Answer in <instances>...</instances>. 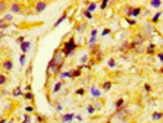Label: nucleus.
Returning <instances> with one entry per match:
<instances>
[{
	"label": "nucleus",
	"instance_id": "f257e3e1",
	"mask_svg": "<svg viewBox=\"0 0 163 123\" xmlns=\"http://www.w3.org/2000/svg\"><path fill=\"white\" fill-rule=\"evenodd\" d=\"M62 51H63V56H65V59L66 57H69V56H72L73 53H75V50L78 48V44H77V41H75V37L73 35H71L69 37V40L68 41H65L63 44H62Z\"/></svg>",
	"mask_w": 163,
	"mask_h": 123
},
{
	"label": "nucleus",
	"instance_id": "f03ea898",
	"mask_svg": "<svg viewBox=\"0 0 163 123\" xmlns=\"http://www.w3.org/2000/svg\"><path fill=\"white\" fill-rule=\"evenodd\" d=\"M52 60L55 61V65H56L59 69L63 68V65H65V56H63V51H62V48H57V50L55 51Z\"/></svg>",
	"mask_w": 163,
	"mask_h": 123
},
{
	"label": "nucleus",
	"instance_id": "7ed1b4c3",
	"mask_svg": "<svg viewBox=\"0 0 163 123\" xmlns=\"http://www.w3.org/2000/svg\"><path fill=\"white\" fill-rule=\"evenodd\" d=\"M9 10L12 12V15L13 13H24V5L18 3V2H13V3L9 5Z\"/></svg>",
	"mask_w": 163,
	"mask_h": 123
},
{
	"label": "nucleus",
	"instance_id": "20e7f679",
	"mask_svg": "<svg viewBox=\"0 0 163 123\" xmlns=\"http://www.w3.org/2000/svg\"><path fill=\"white\" fill-rule=\"evenodd\" d=\"M145 40H147V35H144V32H138V34H135L134 40H132L131 43H132V44H140V45H143V44L145 43Z\"/></svg>",
	"mask_w": 163,
	"mask_h": 123
},
{
	"label": "nucleus",
	"instance_id": "39448f33",
	"mask_svg": "<svg viewBox=\"0 0 163 123\" xmlns=\"http://www.w3.org/2000/svg\"><path fill=\"white\" fill-rule=\"evenodd\" d=\"M47 3L46 2H35L34 5V13H41V12H44L47 9Z\"/></svg>",
	"mask_w": 163,
	"mask_h": 123
},
{
	"label": "nucleus",
	"instance_id": "423d86ee",
	"mask_svg": "<svg viewBox=\"0 0 163 123\" xmlns=\"http://www.w3.org/2000/svg\"><path fill=\"white\" fill-rule=\"evenodd\" d=\"M91 57H93V60L96 59V61H98V60H102V57H103V53H102V50L96 45L93 50H91Z\"/></svg>",
	"mask_w": 163,
	"mask_h": 123
},
{
	"label": "nucleus",
	"instance_id": "0eeeda50",
	"mask_svg": "<svg viewBox=\"0 0 163 123\" xmlns=\"http://www.w3.org/2000/svg\"><path fill=\"white\" fill-rule=\"evenodd\" d=\"M96 43H97V29H93L91 31V37H90V40H88V47L93 48L96 47Z\"/></svg>",
	"mask_w": 163,
	"mask_h": 123
},
{
	"label": "nucleus",
	"instance_id": "6e6552de",
	"mask_svg": "<svg viewBox=\"0 0 163 123\" xmlns=\"http://www.w3.org/2000/svg\"><path fill=\"white\" fill-rule=\"evenodd\" d=\"M90 94H91V97L94 98V100H97V98L102 97V91H100L96 85H91V87H90Z\"/></svg>",
	"mask_w": 163,
	"mask_h": 123
},
{
	"label": "nucleus",
	"instance_id": "1a4fd4ad",
	"mask_svg": "<svg viewBox=\"0 0 163 123\" xmlns=\"http://www.w3.org/2000/svg\"><path fill=\"white\" fill-rule=\"evenodd\" d=\"M2 68H3L5 72H12V69H13V61H12L10 59H6L2 63Z\"/></svg>",
	"mask_w": 163,
	"mask_h": 123
},
{
	"label": "nucleus",
	"instance_id": "9d476101",
	"mask_svg": "<svg viewBox=\"0 0 163 123\" xmlns=\"http://www.w3.org/2000/svg\"><path fill=\"white\" fill-rule=\"evenodd\" d=\"M156 50H157V47H156V44H153V43H150V44L147 45V48H145V54H148V56H153V54L156 53Z\"/></svg>",
	"mask_w": 163,
	"mask_h": 123
},
{
	"label": "nucleus",
	"instance_id": "9b49d317",
	"mask_svg": "<svg viewBox=\"0 0 163 123\" xmlns=\"http://www.w3.org/2000/svg\"><path fill=\"white\" fill-rule=\"evenodd\" d=\"M132 9H134V6H131V5H127L123 9H122V12H123V15L127 16V18H131V13H132Z\"/></svg>",
	"mask_w": 163,
	"mask_h": 123
},
{
	"label": "nucleus",
	"instance_id": "f8f14e48",
	"mask_svg": "<svg viewBox=\"0 0 163 123\" xmlns=\"http://www.w3.org/2000/svg\"><path fill=\"white\" fill-rule=\"evenodd\" d=\"M93 107H94L96 112L102 110V108H103V101H102V100H98V98H97V100H93Z\"/></svg>",
	"mask_w": 163,
	"mask_h": 123
},
{
	"label": "nucleus",
	"instance_id": "ddd939ff",
	"mask_svg": "<svg viewBox=\"0 0 163 123\" xmlns=\"http://www.w3.org/2000/svg\"><path fill=\"white\" fill-rule=\"evenodd\" d=\"M62 88H63V81H57V82L55 84V87H53V91H52V92H53V94H57Z\"/></svg>",
	"mask_w": 163,
	"mask_h": 123
},
{
	"label": "nucleus",
	"instance_id": "4468645a",
	"mask_svg": "<svg viewBox=\"0 0 163 123\" xmlns=\"http://www.w3.org/2000/svg\"><path fill=\"white\" fill-rule=\"evenodd\" d=\"M81 73H82V66H78L77 69H73V70H72V79L79 78V76H81Z\"/></svg>",
	"mask_w": 163,
	"mask_h": 123
},
{
	"label": "nucleus",
	"instance_id": "2eb2a0df",
	"mask_svg": "<svg viewBox=\"0 0 163 123\" xmlns=\"http://www.w3.org/2000/svg\"><path fill=\"white\" fill-rule=\"evenodd\" d=\"M85 5H87V10H88V12H91V13H93V12L97 9V6H98L96 2H87Z\"/></svg>",
	"mask_w": 163,
	"mask_h": 123
},
{
	"label": "nucleus",
	"instance_id": "dca6fc26",
	"mask_svg": "<svg viewBox=\"0 0 163 123\" xmlns=\"http://www.w3.org/2000/svg\"><path fill=\"white\" fill-rule=\"evenodd\" d=\"M59 78H60V81H63V79H66V78H72V70L60 72V73H59Z\"/></svg>",
	"mask_w": 163,
	"mask_h": 123
},
{
	"label": "nucleus",
	"instance_id": "f3484780",
	"mask_svg": "<svg viewBox=\"0 0 163 123\" xmlns=\"http://www.w3.org/2000/svg\"><path fill=\"white\" fill-rule=\"evenodd\" d=\"M152 119H153V122H159V120H162V119H163V112H153Z\"/></svg>",
	"mask_w": 163,
	"mask_h": 123
},
{
	"label": "nucleus",
	"instance_id": "a211bd4d",
	"mask_svg": "<svg viewBox=\"0 0 163 123\" xmlns=\"http://www.w3.org/2000/svg\"><path fill=\"white\" fill-rule=\"evenodd\" d=\"M85 28H87V23H84V22H81V23H78L77 27H75V31H77L78 34H84V31H85Z\"/></svg>",
	"mask_w": 163,
	"mask_h": 123
},
{
	"label": "nucleus",
	"instance_id": "6ab92c4d",
	"mask_svg": "<svg viewBox=\"0 0 163 123\" xmlns=\"http://www.w3.org/2000/svg\"><path fill=\"white\" fill-rule=\"evenodd\" d=\"M66 18H68V12H63V15H62V16H60V18H59V19H57V21L55 22V25H53V28H56V27H59V25H60V23H62V22H63V21H65Z\"/></svg>",
	"mask_w": 163,
	"mask_h": 123
},
{
	"label": "nucleus",
	"instance_id": "aec40b11",
	"mask_svg": "<svg viewBox=\"0 0 163 123\" xmlns=\"http://www.w3.org/2000/svg\"><path fill=\"white\" fill-rule=\"evenodd\" d=\"M30 47H31V43L30 41H25V43H22L21 44V50H22V54H25L28 50H30Z\"/></svg>",
	"mask_w": 163,
	"mask_h": 123
},
{
	"label": "nucleus",
	"instance_id": "412c9836",
	"mask_svg": "<svg viewBox=\"0 0 163 123\" xmlns=\"http://www.w3.org/2000/svg\"><path fill=\"white\" fill-rule=\"evenodd\" d=\"M75 117V114L73 113H68V114H63L62 116V122L63 123H68V122H72V119Z\"/></svg>",
	"mask_w": 163,
	"mask_h": 123
},
{
	"label": "nucleus",
	"instance_id": "4be33fe9",
	"mask_svg": "<svg viewBox=\"0 0 163 123\" xmlns=\"http://www.w3.org/2000/svg\"><path fill=\"white\" fill-rule=\"evenodd\" d=\"M115 107H116V110H121V108L125 107V100L123 98H119V100L115 101Z\"/></svg>",
	"mask_w": 163,
	"mask_h": 123
},
{
	"label": "nucleus",
	"instance_id": "5701e85b",
	"mask_svg": "<svg viewBox=\"0 0 163 123\" xmlns=\"http://www.w3.org/2000/svg\"><path fill=\"white\" fill-rule=\"evenodd\" d=\"M141 12H143L141 7H134V9H132V13H131V19H132V18H137V16H140Z\"/></svg>",
	"mask_w": 163,
	"mask_h": 123
},
{
	"label": "nucleus",
	"instance_id": "b1692460",
	"mask_svg": "<svg viewBox=\"0 0 163 123\" xmlns=\"http://www.w3.org/2000/svg\"><path fill=\"white\" fill-rule=\"evenodd\" d=\"M112 85H113V84H112V81H104V82L102 84V90H103V91H109V90L112 88Z\"/></svg>",
	"mask_w": 163,
	"mask_h": 123
},
{
	"label": "nucleus",
	"instance_id": "393cba45",
	"mask_svg": "<svg viewBox=\"0 0 163 123\" xmlns=\"http://www.w3.org/2000/svg\"><path fill=\"white\" fill-rule=\"evenodd\" d=\"M153 23H147V25L144 27V35H148V34H152L153 32Z\"/></svg>",
	"mask_w": 163,
	"mask_h": 123
},
{
	"label": "nucleus",
	"instance_id": "a878e982",
	"mask_svg": "<svg viewBox=\"0 0 163 123\" xmlns=\"http://www.w3.org/2000/svg\"><path fill=\"white\" fill-rule=\"evenodd\" d=\"M160 16H162V12H156V13H154V16H152V23H153V25L159 22Z\"/></svg>",
	"mask_w": 163,
	"mask_h": 123
},
{
	"label": "nucleus",
	"instance_id": "bb28decb",
	"mask_svg": "<svg viewBox=\"0 0 163 123\" xmlns=\"http://www.w3.org/2000/svg\"><path fill=\"white\" fill-rule=\"evenodd\" d=\"M7 9H9V3H6V2H0V13L6 12Z\"/></svg>",
	"mask_w": 163,
	"mask_h": 123
},
{
	"label": "nucleus",
	"instance_id": "cd10ccee",
	"mask_svg": "<svg viewBox=\"0 0 163 123\" xmlns=\"http://www.w3.org/2000/svg\"><path fill=\"white\" fill-rule=\"evenodd\" d=\"M119 50H121V51H129V50H131V43H128V41L123 43V45L119 48Z\"/></svg>",
	"mask_w": 163,
	"mask_h": 123
},
{
	"label": "nucleus",
	"instance_id": "c85d7f7f",
	"mask_svg": "<svg viewBox=\"0 0 163 123\" xmlns=\"http://www.w3.org/2000/svg\"><path fill=\"white\" fill-rule=\"evenodd\" d=\"M6 82H7V76L5 75V73H0V87L6 85Z\"/></svg>",
	"mask_w": 163,
	"mask_h": 123
},
{
	"label": "nucleus",
	"instance_id": "c756f323",
	"mask_svg": "<svg viewBox=\"0 0 163 123\" xmlns=\"http://www.w3.org/2000/svg\"><path fill=\"white\" fill-rule=\"evenodd\" d=\"M162 5H163V3L159 2V0H152V2H150V6H152V7H156V9H157V7H162Z\"/></svg>",
	"mask_w": 163,
	"mask_h": 123
},
{
	"label": "nucleus",
	"instance_id": "7c9ffc66",
	"mask_svg": "<svg viewBox=\"0 0 163 123\" xmlns=\"http://www.w3.org/2000/svg\"><path fill=\"white\" fill-rule=\"evenodd\" d=\"M12 95H13V97L24 95V94H22V91H21V87H16V88H13V91H12Z\"/></svg>",
	"mask_w": 163,
	"mask_h": 123
},
{
	"label": "nucleus",
	"instance_id": "2f4dec72",
	"mask_svg": "<svg viewBox=\"0 0 163 123\" xmlns=\"http://www.w3.org/2000/svg\"><path fill=\"white\" fill-rule=\"evenodd\" d=\"M34 94L32 92H27V94H24V100H27V101H32L34 100Z\"/></svg>",
	"mask_w": 163,
	"mask_h": 123
},
{
	"label": "nucleus",
	"instance_id": "473e14b6",
	"mask_svg": "<svg viewBox=\"0 0 163 123\" xmlns=\"http://www.w3.org/2000/svg\"><path fill=\"white\" fill-rule=\"evenodd\" d=\"M82 15L85 16V19H88V21H90V19H93V13H91V12H88L87 9H84V10H82Z\"/></svg>",
	"mask_w": 163,
	"mask_h": 123
},
{
	"label": "nucleus",
	"instance_id": "72a5a7b5",
	"mask_svg": "<svg viewBox=\"0 0 163 123\" xmlns=\"http://www.w3.org/2000/svg\"><path fill=\"white\" fill-rule=\"evenodd\" d=\"M3 21H5V22H7V23H9V22H12V21H13V15H12V13H6V15L3 16Z\"/></svg>",
	"mask_w": 163,
	"mask_h": 123
},
{
	"label": "nucleus",
	"instance_id": "f704fd0d",
	"mask_svg": "<svg viewBox=\"0 0 163 123\" xmlns=\"http://www.w3.org/2000/svg\"><path fill=\"white\" fill-rule=\"evenodd\" d=\"M87 61H90V56L88 54H85L84 57H81V66H85Z\"/></svg>",
	"mask_w": 163,
	"mask_h": 123
},
{
	"label": "nucleus",
	"instance_id": "c9c22d12",
	"mask_svg": "<svg viewBox=\"0 0 163 123\" xmlns=\"http://www.w3.org/2000/svg\"><path fill=\"white\" fill-rule=\"evenodd\" d=\"M107 66H109V68H112V69H113V68H116V60H115V59H109V61H107Z\"/></svg>",
	"mask_w": 163,
	"mask_h": 123
},
{
	"label": "nucleus",
	"instance_id": "e433bc0d",
	"mask_svg": "<svg viewBox=\"0 0 163 123\" xmlns=\"http://www.w3.org/2000/svg\"><path fill=\"white\" fill-rule=\"evenodd\" d=\"M6 28H9V23L5 22L3 18H2V19H0V29H6Z\"/></svg>",
	"mask_w": 163,
	"mask_h": 123
},
{
	"label": "nucleus",
	"instance_id": "4c0bfd02",
	"mask_svg": "<svg viewBox=\"0 0 163 123\" xmlns=\"http://www.w3.org/2000/svg\"><path fill=\"white\" fill-rule=\"evenodd\" d=\"M30 122H31V116L28 113L22 116V123H30Z\"/></svg>",
	"mask_w": 163,
	"mask_h": 123
},
{
	"label": "nucleus",
	"instance_id": "58836bf2",
	"mask_svg": "<svg viewBox=\"0 0 163 123\" xmlns=\"http://www.w3.org/2000/svg\"><path fill=\"white\" fill-rule=\"evenodd\" d=\"M35 119H37V123H44V122H46V117L41 116V114H37Z\"/></svg>",
	"mask_w": 163,
	"mask_h": 123
},
{
	"label": "nucleus",
	"instance_id": "ea45409f",
	"mask_svg": "<svg viewBox=\"0 0 163 123\" xmlns=\"http://www.w3.org/2000/svg\"><path fill=\"white\" fill-rule=\"evenodd\" d=\"M87 112H88V114H94V113H96L93 104H88V106H87Z\"/></svg>",
	"mask_w": 163,
	"mask_h": 123
},
{
	"label": "nucleus",
	"instance_id": "a19ab883",
	"mask_svg": "<svg viewBox=\"0 0 163 123\" xmlns=\"http://www.w3.org/2000/svg\"><path fill=\"white\" fill-rule=\"evenodd\" d=\"M75 94L79 95V97H84V95H85V90H84V88H78L77 91H75Z\"/></svg>",
	"mask_w": 163,
	"mask_h": 123
},
{
	"label": "nucleus",
	"instance_id": "79ce46f5",
	"mask_svg": "<svg viewBox=\"0 0 163 123\" xmlns=\"http://www.w3.org/2000/svg\"><path fill=\"white\" fill-rule=\"evenodd\" d=\"M127 22H128L129 27H135L137 25V21L135 19H131V18H127Z\"/></svg>",
	"mask_w": 163,
	"mask_h": 123
},
{
	"label": "nucleus",
	"instance_id": "37998d69",
	"mask_svg": "<svg viewBox=\"0 0 163 123\" xmlns=\"http://www.w3.org/2000/svg\"><path fill=\"white\" fill-rule=\"evenodd\" d=\"M107 6H109V2H107V0H103V2L100 3V9H102V10H104Z\"/></svg>",
	"mask_w": 163,
	"mask_h": 123
},
{
	"label": "nucleus",
	"instance_id": "c03bdc74",
	"mask_svg": "<svg viewBox=\"0 0 163 123\" xmlns=\"http://www.w3.org/2000/svg\"><path fill=\"white\" fill-rule=\"evenodd\" d=\"M110 32H112V29H110V28H104V29L102 31V35H103V37H106V35H109Z\"/></svg>",
	"mask_w": 163,
	"mask_h": 123
},
{
	"label": "nucleus",
	"instance_id": "a18cd8bd",
	"mask_svg": "<svg viewBox=\"0 0 163 123\" xmlns=\"http://www.w3.org/2000/svg\"><path fill=\"white\" fill-rule=\"evenodd\" d=\"M25 60H27V56H25V54H21V57H19V61H21V65H22V66L25 65Z\"/></svg>",
	"mask_w": 163,
	"mask_h": 123
},
{
	"label": "nucleus",
	"instance_id": "49530a36",
	"mask_svg": "<svg viewBox=\"0 0 163 123\" xmlns=\"http://www.w3.org/2000/svg\"><path fill=\"white\" fill-rule=\"evenodd\" d=\"M144 91H145V92H150V91H152V87H150V84H144Z\"/></svg>",
	"mask_w": 163,
	"mask_h": 123
},
{
	"label": "nucleus",
	"instance_id": "de8ad7c7",
	"mask_svg": "<svg viewBox=\"0 0 163 123\" xmlns=\"http://www.w3.org/2000/svg\"><path fill=\"white\" fill-rule=\"evenodd\" d=\"M16 43H18V44L25 43V37H18V38H16Z\"/></svg>",
	"mask_w": 163,
	"mask_h": 123
},
{
	"label": "nucleus",
	"instance_id": "09e8293b",
	"mask_svg": "<svg viewBox=\"0 0 163 123\" xmlns=\"http://www.w3.org/2000/svg\"><path fill=\"white\" fill-rule=\"evenodd\" d=\"M25 112H27V113H32V112H34V107H31V106L25 107Z\"/></svg>",
	"mask_w": 163,
	"mask_h": 123
},
{
	"label": "nucleus",
	"instance_id": "8fccbe9b",
	"mask_svg": "<svg viewBox=\"0 0 163 123\" xmlns=\"http://www.w3.org/2000/svg\"><path fill=\"white\" fill-rule=\"evenodd\" d=\"M157 57H159L160 61H163V53H157Z\"/></svg>",
	"mask_w": 163,
	"mask_h": 123
},
{
	"label": "nucleus",
	"instance_id": "3c124183",
	"mask_svg": "<svg viewBox=\"0 0 163 123\" xmlns=\"http://www.w3.org/2000/svg\"><path fill=\"white\" fill-rule=\"evenodd\" d=\"M56 110H57V112H62V106H60L59 103L56 104Z\"/></svg>",
	"mask_w": 163,
	"mask_h": 123
},
{
	"label": "nucleus",
	"instance_id": "603ef678",
	"mask_svg": "<svg viewBox=\"0 0 163 123\" xmlns=\"http://www.w3.org/2000/svg\"><path fill=\"white\" fill-rule=\"evenodd\" d=\"M6 122H7V119H6V117H3L2 120H0V123H6Z\"/></svg>",
	"mask_w": 163,
	"mask_h": 123
},
{
	"label": "nucleus",
	"instance_id": "864d4df0",
	"mask_svg": "<svg viewBox=\"0 0 163 123\" xmlns=\"http://www.w3.org/2000/svg\"><path fill=\"white\" fill-rule=\"evenodd\" d=\"M160 73H162V75H163V68H162V69H160Z\"/></svg>",
	"mask_w": 163,
	"mask_h": 123
},
{
	"label": "nucleus",
	"instance_id": "5fc2aeb1",
	"mask_svg": "<svg viewBox=\"0 0 163 123\" xmlns=\"http://www.w3.org/2000/svg\"><path fill=\"white\" fill-rule=\"evenodd\" d=\"M2 119H3V117H2V113H0V120H2Z\"/></svg>",
	"mask_w": 163,
	"mask_h": 123
}]
</instances>
